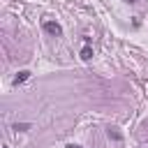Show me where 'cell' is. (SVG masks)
I'll list each match as a JSON object with an SVG mask.
<instances>
[{"label": "cell", "mask_w": 148, "mask_h": 148, "mask_svg": "<svg viewBox=\"0 0 148 148\" xmlns=\"http://www.w3.org/2000/svg\"><path fill=\"white\" fill-rule=\"evenodd\" d=\"M28 76H30V72H25V69H23V72H18V74H16V79H14V83H21V81H25Z\"/></svg>", "instance_id": "obj_4"}, {"label": "cell", "mask_w": 148, "mask_h": 148, "mask_svg": "<svg viewBox=\"0 0 148 148\" xmlns=\"http://www.w3.org/2000/svg\"><path fill=\"white\" fill-rule=\"evenodd\" d=\"M14 130H16V132H28V130H30V125H28V123H16V125H14Z\"/></svg>", "instance_id": "obj_5"}, {"label": "cell", "mask_w": 148, "mask_h": 148, "mask_svg": "<svg viewBox=\"0 0 148 148\" xmlns=\"http://www.w3.org/2000/svg\"><path fill=\"white\" fill-rule=\"evenodd\" d=\"M44 30H46L49 35H53V37H60V35H62V28H60L58 23H53V21H44Z\"/></svg>", "instance_id": "obj_1"}, {"label": "cell", "mask_w": 148, "mask_h": 148, "mask_svg": "<svg viewBox=\"0 0 148 148\" xmlns=\"http://www.w3.org/2000/svg\"><path fill=\"white\" fill-rule=\"evenodd\" d=\"M67 148H81V146H76V143H69V146H67Z\"/></svg>", "instance_id": "obj_6"}, {"label": "cell", "mask_w": 148, "mask_h": 148, "mask_svg": "<svg viewBox=\"0 0 148 148\" xmlns=\"http://www.w3.org/2000/svg\"><path fill=\"white\" fill-rule=\"evenodd\" d=\"M81 58H83V60H90V58H92V49H90V46H83V49H81Z\"/></svg>", "instance_id": "obj_3"}, {"label": "cell", "mask_w": 148, "mask_h": 148, "mask_svg": "<svg viewBox=\"0 0 148 148\" xmlns=\"http://www.w3.org/2000/svg\"><path fill=\"white\" fill-rule=\"evenodd\" d=\"M106 134H109V139H113V141H123V134H120L116 127H109V130H106Z\"/></svg>", "instance_id": "obj_2"}]
</instances>
